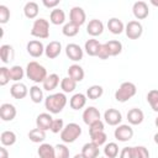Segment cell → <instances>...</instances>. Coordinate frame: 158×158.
Returning a JSON list of instances; mask_svg holds the SVG:
<instances>
[{"instance_id": "44", "label": "cell", "mask_w": 158, "mask_h": 158, "mask_svg": "<svg viewBox=\"0 0 158 158\" xmlns=\"http://www.w3.org/2000/svg\"><path fill=\"white\" fill-rule=\"evenodd\" d=\"M104 122L101 120H98L95 122H93L90 126H89V135H93V133H96V132H101L104 131Z\"/></svg>"}, {"instance_id": "51", "label": "cell", "mask_w": 158, "mask_h": 158, "mask_svg": "<svg viewBox=\"0 0 158 158\" xmlns=\"http://www.w3.org/2000/svg\"><path fill=\"white\" fill-rule=\"evenodd\" d=\"M151 107H152V110H153V111L158 112V100H157L154 104H152V105H151Z\"/></svg>"}, {"instance_id": "19", "label": "cell", "mask_w": 158, "mask_h": 158, "mask_svg": "<svg viewBox=\"0 0 158 158\" xmlns=\"http://www.w3.org/2000/svg\"><path fill=\"white\" fill-rule=\"evenodd\" d=\"M53 122V117L48 112H42L36 117V126L37 128H41L43 131H47L51 128V125Z\"/></svg>"}, {"instance_id": "28", "label": "cell", "mask_w": 158, "mask_h": 158, "mask_svg": "<svg viewBox=\"0 0 158 158\" xmlns=\"http://www.w3.org/2000/svg\"><path fill=\"white\" fill-rule=\"evenodd\" d=\"M100 46H101V43H100L98 40L90 38V40H88V41L85 42L84 49H85L86 54H89V56H91V57H95V56H98V52H99Z\"/></svg>"}, {"instance_id": "27", "label": "cell", "mask_w": 158, "mask_h": 158, "mask_svg": "<svg viewBox=\"0 0 158 158\" xmlns=\"http://www.w3.org/2000/svg\"><path fill=\"white\" fill-rule=\"evenodd\" d=\"M40 12V7H38V4L35 2V1H28L23 6V14L27 19H36L37 15Z\"/></svg>"}, {"instance_id": "39", "label": "cell", "mask_w": 158, "mask_h": 158, "mask_svg": "<svg viewBox=\"0 0 158 158\" xmlns=\"http://www.w3.org/2000/svg\"><path fill=\"white\" fill-rule=\"evenodd\" d=\"M90 138H91V142L93 143H95L96 146L100 147V146L105 144V142L107 139V136H106V133L104 131H101V132H96V133L90 135Z\"/></svg>"}, {"instance_id": "49", "label": "cell", "mask_w": 158, "mask_h": 158, "mask_svg": "<svg viewBox=\"0 0 158 158\" xmlns=\"http://www.w3.org/2000/svg\"><path fill=\"white\" fill-rule=\"evenodd\" d=\"M42 4L47 9H57V6L59 5V0H43Z\"/></svg>"}, {"instance_id": "38", "label": "cell", "mask_w": 158, "mask_h": 158, "mask_svg": "<svg viewBox=\"0 0 158 158\" xmlns=\"http://www.w3.org/2000/svg\"><path fill=\"white\" fill-rule=\"evenodd\" d=\"M62 32H63V35L67 36V37H74V36H77L78 32H79V26H77V25H74L73 22L69 21V22L64 23V26H63V28H62Z\"/></svg>"}, {"instance_id": "52", "label": "cell", "mask_w": 158, "mask_h": 158, "mask_svg": "<svg viewBox=\"0 0 158 158\" xmlns=\"http://www.w3.org/2000/svg\"><path fill=\"white\" fill-rule=\"evenodd\" d=\"M153 139H154L156 144H158V132H157V133H154V136H153Z\"/></svg>"}, {"instance_id": "5", "label": "cell", "mask_w": 158, "mask_h": 158, "mask_svg": "<svg viewBox=\"0 0 158 158\" xmlns=\"http://www.w3.org/2000/svg\"><path fill=\"white\" fill-rule=\"evenodd\" d=\"M31 35L33 37L42 38V40L48 38L49 37V22L43 17L35 20L32 28H31Z\"/></svg>"}, {"instance_id": "32", "label": "cell", "mask_w": 158, "mask_h": 158, "mask_svg": "<svg viewBox=\"0 0 158 158\" xmlns=\"http://www.w3.org/2000/svg\"><path fill=\"white\" fill-rule=\"evenodd\" d=\"M102 94H104V89L101 85H98V84L89 86L86 90V98L90 100H96V99L101 98Z\"/></svg>"}, {"instance_id": "47", "label": "cell", "mask_w": 158, "mask_h": 158, "mask_svg": "<svg viewBox=\"0 0 158 158\" xmlns=\"http://www.w3.org/2000/svg\"><path fill=\"white\" fill-rule=\"evenodd\" d=\"M120 158H135L133 147H123L120 152Z\"/></svg>"}, {"instance_id": "35", "label": "cell", "mask_w": 158, "mask_h": 158, "mask_svg": "<svg viewBox=\"0 0 158 158\" xmlns=\"http://www.w3.org/2000/svg\"><path fill=\"white\" fill-rule=\"evenodd\" d=\"M30 98L35 104H40L43 100V90L38 85H33L30 88Z\"/></svg>"}, {"instance_id": "2", "label": "cell", "mask_w": 158, "mask_h": 158, "mask_svg": "<svg viewBox=\"0 0 158 158\" xmlns=\"http://www.w3.org/2000/svg\"><path fill=\"white\" fill-rule=\"evenodd\" d=\"M47 75L48 74H47L46 68L38 62L32 60L26 65V77L33 83H43Z\"/></svg>"}, {"instance_id": "30", "label": "cell", "mask_w": 158, "mask_h": 158, "mask_svg": "<svg viewBox=\"0 0 158 158\" xmlns=\"http://www.w3.org/2000/svg\"><path fill=\"white\" fill-rule=\"evenodd\" d=\"M16 133L14 131H4L0 135V141L4 147H10L16 142Z\"/></svg>"}, {"instance_id": "33", "label": "cell", "mask_w": 158, "mask_h": 158, "mask_svg": "<svg viewBox=\"0 0 158 158\" xmlns=\"http://www.w3.org/2000/svg\"><path fill=\"white\" fill-rule=\"evenodd\" d=\"M77 88V81L73 80L69 77H65L60 80V89L63 90V93H73Z\"/></svg>"}, {"instance_id": "4", "label": "cell", "mask_w": 158, "mask_h": 158, "mask_svg": "<svg viewBox=\"0 0 158 158\" xmlns=\"http://www.w3.org/2000/svg\"><path fill=\"white\" fill-rule=\"evenodd\" d=\"M80 135H81V127L75 122H70L65 125L63 131L60 132V139L63 143H73L79 138Z\"/></svg>"}, {"instance_id": "55", "label": "cell", "mask_w": 158, "mask_h": 158, "mask_svg": "<svg viewBox=\"0 0 158 158\" xmlns=\"http://www.w3.org/2000/svg\"><path fill=\"white\" fill-rule=\"evenodd\" d=\"M154 123H156V126H157V127H158V116H157V117H156V120H154Z\"/></svg>"}, {"instance_id": "22", "label": "cell", "mask_w": 158, "mask_h": 158, "mask_svg": "<svg viewBox=\"0 0 158 158\" xmlns=\"http://www.w3.org/2000/svg\"><path fill=\"white\" fill-rule=\"evenodd\" d=\"M37 154L40 158H56V148L49 143H41Z\"/></svg>"}, {"instance_id": "43", "label": "cell", "mask_w": 158, "mask_h": 158, "mask_svg": "<svg viewBox=\"0 0 158 158\" xmlns=\"http://www.w3.org/2000/svg\"><path fill=\"white\" fill-rule=\"evenodd\" d=\"M63 128H64V122H63V120H62V118H53V122H52L49 130H51L53 133H60V132L63 131Z\"/></svg>"}, {"instance_id": "12", "label": "cell", "mask_w": 158, "mask_h": 158, "mask_svg": "<svg viewBox=\"0 0 158 158\" xmlns=\"http://www.w3.org/2000/svg\"><path fill=\"white\" fill-rule=\"evenodd\" d=\"M132 12L133 16L137 20H143L149 15V9L146 1H136L132 6Z\"/></svg>"}, {"instance_id": "7", "label": "cell", "mask_w": 158, "mask_h": 158, "mask_svg": "<svg viewBox=\"0 0 158 158\" xmlns=\"http://www.w3.org/2000/svg\"><path fill=\"white\" fill-rule=\"evenodd\" d=\"M114 136L120 142H127L133 137V128L130 125H118L115 128Z\"/></svg>"}, {"instance_id": "11", "label": "cell", "mask_w": 158, "mask_h": 158, "mask_svg": "<svg viewBox=\"0 0 158 158\" xmlns=\"http://www.w3.org/2000/svg\"><path fill=\"white\" fill-rule=\"evenodd\" d=\"M44 46H43V43L41 42V41H38V40H32V41H30L28 43H27V47H26V49H27V53L31 56V57H33V58H38V57H41L43 53H44Z\"/></svg>"}, {"instance_id": "56", "label": "cell", "mask_w": 158, "mask_h": 158, "mask_svg": "<svg viewBox=\"0 0 158 158\" xmlns=\"http://www.w3.org/2000/svg\"><path fill=\"white\" fill-rule=\"evenodd\" d=\"M99 158H106V157H99Z\"/></svg>"}, {"instance_id": "3", "label": "cell", "mask_w": 158, "mask_h": 158, "mask_svg": "<svg viewBox=\"0 0 158 158\" xmlns=\"http://www.w3.org/2000/svg\"><path fill=\"white\" fill-rule=\"evenodd\" d=\"M137 93V88L133 83L131 81H123L118 89L115 91V99L118 102H126L128 101L131 98H133Z\"/></svg>"}, {"instance_id": "34", "label": "cell", "mask_w": 158, "mask_h": 158, "mask_svg": "<svg viewBox=\"0 0 158 158\" xmlns=\"http://www.w3.org/2000/svg\"><path fill=\"white\" fill-rule=\"evenodd\" d=\"M106 46L109 48V52H110L111 57L118 56L122 52V43L120 41H117V40H111V41L106 42Z\"/></svg>"}, {"instance_id": "18", "label": "cell", "mask_w": 158, "mask_h": 158, "mask_svg": "<svg viewBox=\"0 0 158 158\" xmlns=\"http://www.w3.org/2000/svg\"><path fill=\"white\" fill-rule=\"evenodd\" d=\"M127 120H128V123L131 125H141L144 120V114L141 109L138 107H133L131 110H128L127 112Z\"/></svg>"}, {"instance_id": "40", "label": "cell", "mask_w": 158, "mask_h": 158, "mask_svg": "<svg viewBox=\"0 0 158 158\" xmlns=\"http://www.w3.org/2000/svg\"><path fill=\"white\" fill-rule=\"evenodd\" d=\"M56 158H69V148L64 143H58L56 147Z\"/></svg>"}, {"instance_id": "16", "label": "cell", "mask_w": 158, "mask_h": 158, "mask_svg": "<svg viewBox=\"0 0 158 158\" xmlns=\"http://www.w3.org/2000/svg\"><path fill=\"white\" fill-rule=\"evenodd\" d=\"M60 52H62V43L58 41H51L44 48V54L49 59L57 58L60 54Z\"/></svg>"}, {"instance_id": "42", "label": "cell", "mask_w": 158, "mask_h": 158, "mask_svg": "<svg viewBox=\"0 0 158 158\" xmlns=\"http://www.w3.org/2000/svg\"><path fill=\"white\" fill-rule=\"evenodd\" d=\"M135 158H149V151L144 146H136L133 147Z\"/></svg>"}, {"instance_id": "1", "label": "cell", "mask_w": 158, "mask_h": 158, "mask_svg": "<svg viewBox=\"0 0 158 158\" xmlns=\"http://www.w3.org/2000/svg\"><path fill=\"white\" fill-rule=\"evenodd\" d=\"M67 96L64 93H54L44 99V106L49 114H59L67 105Z\"/></svg>"}, {"instance_id": "50", "label": "cell", "mask_w": 158, "mask_h": 158, "mask_svg": "<svg viewBox=\"0 0 158 158\" xmlns=\"http://www.w3.org/2000/svg\"><path fill=\"white\" fill-rule=\"evenodd\" d=\"M0 158H9V151L4 146L0 147Z\"/></svg>"}, {"instance_id": "21", "label": "cell", "mask_w": 158, "mask_h": 158, "mask_svg": "<svg viewBox=\"0 0 158 158\" xmlns=\"http://www.w3.org/2000/svg\"><path fill=\"white\" fill-rule=\"evenodd\" d=\"M85 158H99V146H96L93 142H88L83 146L81 152H80Z\"/></svg>"}, {"instance_id": "53", "label": "cell", "mask_w": 158, "mask_h": 158, "mask_svg": "<svg viewBox=\"0 0 158 158\" xmlns=\"http://www.w3.org/2000/svg\"><path fill=\"white\" fill-rule=\"evenodd\" d=\"M73 158H85V157H84V156H83L81 153H78V154H75V156H74Z\"/></svg>"}, {"instance_id": "6", "label": "cell", "mask_w": 158, "mask_h": 158, "mask_svg": "<svg viewBox=\"0 0 158 158\" xmlns=\"http://www.w3.org/2000/svg\"><path fill=\"white\" fill-rule=\"evenodd\" d=\"M125 32L130 40H138L143 33V26L139 21L132 20L125 26Z\"/></svg>"}, {"instance_id": "17", "label": "cell", "mask_w": 158, "mask_h": 158, "mask_svg": "<svg viewBox=\"0 0 158 158\" xmlns=\"http://www.w3.org/2000/svg\"><path fill=\"white\" fill-rule=\"evenodd\" d=\"M86 32L93 37L100 36L104 32V23L98 19H93L89 21V23L86 26Z\"/></svg>"}, {"instance_id": "45", "label": "cell", "mask_w": 158, "mask_h": 158, "mask_svg": "<svg viewBox=\"0 0 158 158\" xmlns=\"http://www.w3.org/2000/svg\"><path fill=\"white\" fill-rule=\"evenodd\" d=\"M10 20V10L5 5H0V23H6Z\"/></svg>"}, {"instance_id": "9", "label": "cell", "mask_w": 158, "mask_h": 158, "mask_svg": "<svg viewBox=\"0 0 158 158\" xmlns=\"http://www.w3.org/2000/svg\"><path fill=\"white\" fill-rule=\"evenodd\" d=\"M65 54H67V57L70 60L78 62V60H81L83 59L84 51L81 49V47L79 44H77V43H69L65 47Z\"/></svg>"}, {"instance_id": "37", "label": "cell", "mask_w": 158, "mask_h": 158, "mask_svg": "<svg viewBox=\"0 0 158 158\" xmlns=\"http://www.w3.org/2000/svg\"><path fill=\"white\" fill-rule=\"evenodd\" d=\"M104 154L106 158H116L118 154V146L115 142H109L107 144H105L104 148Z\"/></svg>"}, {"instance_id": "54", "label": "cell", "mask_w": 158, "mask_h": 158, "mask_svg": "<svg viewBox=\"0 0 158 158\" xmlns=\"http://www.w3.org/2000/svg\"><path fill=\"white\" fill-rule=\"evenodd\" d=\"M151 4L154 5V6H158V1L157 0H151Z\"/></svg>"}, {"instance_id": "41", "label": "cell", "mask_w": 158, "mask_h": 158, "mask_svg": "<svg viewBox=\"0 0 158 158\" xmlns=\"http://www.w3.org/2000/svg\"><path fill=\"white\" fill-rule=\"evenodd\" d=\"M10 80H11L10 79V68L1 67L0 68V85L5 86Z\"/></svg>"}, {"instance_id": "48", "label": "cell", "mask_w": 158, "mask_h": 158, "mask_svg": "<svg viewBox=\"0 0 158 158\" xmlns=\"http://www.w3.org/2000/svg\"><path fill=\"white\" fill-rule=\"evenodd\" d=\"M157 100H158V90H157V89L149 90L148 94H147V101H148V104L152 105V104H154Z\"/></svg>"}, {"instance_id": "46", "label": "cell", "mask_w": 158, "mask_h": 158, "mask_svg": "<svg viewBox=\"0 0 158 158\" xmlns=\"http://www.w3.org/2000/svg\"><path fill=\"white\" fill-rule=\"evenodd\" d=\"M96 57H99L100 59H107L109 57H111L110 56V52H109V48H107V46H106V43H101V46H100V48H99V52H98V56Z\"/></svg>"}, {"instance_id": "24", "label": "cell", "mask_w": 158, "mask_h": 158, "mask_svg": "<svg viewBox=\"0 0 158 158\" xmlns=\"http://www.w3.org/2000/svg\"><path fill=\"white\" fill-rule=\"evenodd\" d=\"M107 28L111 33L114 35H120L125 31V25L123 22L117 19V17H111L109 21H107Z\"/></svg>"}, {"instance_id": "29", "label": "cell", "mask_w": 158, "mask_h": 158, "mask_svg": "<svg viewBox=\"0 0 158 158\" xmlns=\"http://www.w3.org/2000/svg\"><path fill=\"white\" fill-rule=\"evenodd\" d=\"M49 21L53 25H63L65 22V12L62 9H53L49 14Z\"/></svg>"}, {"instance_id": "31", "label": "cell", "mask_w": 158, "mask_h": 158, "mask_svg": "<svg viewBox=\"0 0 158 158\" xmlns=\"http://www.w3.org/2000/svg\"><path fill=\"white\" fill-rule=\"evenodd\" d=\"M28 138L33 143H42L46 139V131L36 127L28 132Z\"/></svg>"}, {"instance_id": "25", "label": "cell", "mask_w": 158, "mask_h": 158, "mask_svg": "<svg viewBox=\"0 0 158 158\" xmlns=\"http://www.w3.org/2000/svg\"><path fill=\"white\" fill-rule=\"evenodd\" d=\"M84 69L79 65V64H72L69 68H68V77L72 78L73 80H75L77 83L78 81H81L84 79Z\"/></svg>"}, {"instance_id": "26", "label": "cell", "mask_w": 158, "mask_h": 158, "mask_svg": "<svg viewBox=\"0 0 158 158\" xmlns=\"http://www.w3.org/2000/svg\"><path fill=\"white\" fill-rule=\"evenodd\" d=\"M42 85H43V90H47V91L54 90L59 85V77H58V74L52 73V74L47 75V78L42 83Z\"/></svg>"}, {"instance_id": "14", "label": "cell", "mask_w": 158, "mask_h": 158, "mask_svg": "<svg viewBox=\"0 0 158 158\" xmlns=\"http://www.w3.org/2000/svg\"><path fill=\"white\" fill-rule=\"evenodd\" d=\"M98 120H101L100 118V111L95 106H89V107H86L84 110V112H83V121H84V123L90 126L93 122H95Z\"/></svg>"}, {"instance_id": "23", "label": "cell", "mask_w": 158, "mask_h": 158, "mask_svg": "<svg viewBox=\"0 0 158 158\" xmlns=\"http://www.w3.org/2000/svg\"><path fill=\"white\" fill-rule=\"evenodd\" d=\"M69 105L73 110H80L86 105V95L81 94V93H77L74 94L70 100H69Z\"/></svg>"}, {"instance_id": "20", "label": "cell", "mask_w": 158, "mask_h": 158, "mask_svg": "<svg viewBox=\"0 0 158 158\" xmlns=\"http://www.w3.org/2000/svg\"><path fill=\"white\" fill-rule=\"evenodd\" d=\"M14 57H15V51H14L11 44H2L0 47V58H1V62L4 64L12 62Z\"/></svg>"}, {"instance_id": "36", "label": "cell", "mask_w": 158, "mask_h": 158, "mask_svg": "<svg viewBox=\"0 0 158 158\" xmlns=\"http://www.w3.org/2000/svg\"><path fill=\"white\" fill-rule=\"evenodd\" d=\"M25 75V72H23V68L21 65H12L10 68V79L15 83H19Z\"/></svg>"}, {"instance_id": "10", "label": "cell", "mask_w": 158, "mask_h": 158, "mask_svg": "<svg viewBox=\"0 0 158 158\" xmlns=\"http://www.w3.org/2000/svg\"><path fill=\"white\" fill-rule=\"evenodd\" d=\"M104 120L110 126H118L122 121V115L116 109H107L104 112Z\"/></svg>"}, {"instance_id": "8", "label": "cell", "mask_w": 158, "mask_h": 158, "mask_svg": "<svg viewBox=\"0 0 158 158\" xmlns=\"http://www.w3.org/2000/svg\"><path fill=\"white\" fill-rule=\"evenodd\" d=\"M69 19H70V22H73L74 25L77 26H81L85 23V20H86V14L84 11L83 7L80 6H74L70 9V12H69Z\"/></svg>"}, {"instance_id": "15", "label": "cell", "mask_w": 158, "mask_h": 158, "mask_svg": "<svg viewBox=\"0 0 158 158\" xmlns=\"http://www.w3.org/2000/svg\"><path fill=\"white\" fill-rule=\"evenodd\" d=\"M10 94H11V96H12L14 99L21 100V99H23V98L27 96L28 89H27V86H26L23 83L19 81V83H15V84L11 85V88H10Z\"/></svg>"}, {"instance_id": "13", "label": "cell", "mask_w": 158, "mask_h": 158, "mask_svg": "<svg viewBox=\"0 0 158 158\" xmlns=\"http://www.w3.org/2000/svg\"><path fill=\"white\" fill-rule=\"evenodd\" d=\"M16 107L10 102H5L0 106V117L2 121H12L16 117Z\"/></svg>"}]
</instances>
